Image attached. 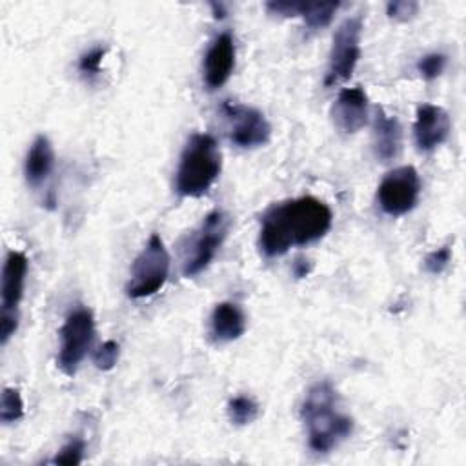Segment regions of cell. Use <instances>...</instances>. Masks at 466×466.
Instances as JSON below:
<instances>
[{
  "instance_id": "cell-1",
  "label": "cell",
  "mask_w": 466,
  "mask_h": 466,
  "mask_svg": "<svg viewBox=\"0 0 466 466\" xmlns=\"http://www.w3.org/2000/svg\"><path fill=\"white\" fill-rule=\"evenodd\" d=\"M333 222L329 206L317 197H299L266 209L260 218L258 248L266 257H280L295 246L322 238Z\"/></svg>"
},
{
  "instance_id": "cell-2",
  "label": "cell",
  "mask_w": 466,
  "mask_h": 466,
  "mask_svg": "<svg viewBox=\"0 0 466 466\" xmlns=\"http://www.w3.org/2000/svg\"><path fill=\"white\" fill-rule=\"evenodd\" d=\"M308 444L317 453L337 448L353 431V419L339 408V395L328 380L315 382L300 406Z\"/></svg>"
},
{
  "instance_id": "cell-3",
  "label": "cell",
  "mask_w": 466,
  "mask_h": 466,
  "mask_svg": "<svg viewBox=\"0 0 466 466\" xmlns=\"http://www.w3.org/2000/svg\"><path fill=\"white\" fill-rule=\"evenodd\" d=\"M222 155L217 140L208 133H193L178 160L175 189L182 197H202L220 175Z\"/></svg>"
},
{
  "instance_id": "cell-4",
  "label": "cell",
  "mask_w": 466,
  "mask_h": 466,
  "mask_svg": "<svg viewBox=\"0 0 466 466\" xmlns=\"http://www.w3.org/2000/svg\"><path fill=\"white\" fill-rule=\"evenodd\" d=\"M171 258L160 235L153 233L131 264L126 293L131 299L155 295L167 280Z\"/></svg>"
},
{
  "instance_id": "cell-5",
  "label": "cell",
  "mask_w": 466,
  "mask_h": 466,
  "mask_svg": "<svg viewBox=\"0 0 466 466\" xmlns=\"http://www.w3.org/2000/svg\"><path fill=\"white\" fill-rule=\"evenodd\" d=\"M229 218L224 211L215 209L204 217L200 226L191 233L182 255V275L195 277L204 271L215 258L228 237Z\"/></svg>"
},
{
  "instance_id": "cell-6",
  "label": "cell",
  "mask_w": 466,
  "mask_h": 466,
  "mask_svg": "<svg viewBox=\"0 0 466 466\" xmlns=\"http://www.w3.org/2000/svg\"><path fill=\"white\" fill-rule=\"evenodd\" d=\"M60 346L56 355V366L67 377H73L86 359L95 340V319L91 309L80 306L67 313L60 326Z\"/></svg>"
},
{
  "instance_id": "cell-7",
  "label": "cell",
  "mask_w": 466,
  "mask_h": 466,
  "mask_svg": "<svg viewBox=\"0 0 466 466\" xmlns=\"http://www.w3.org/2000/svg\"><path fill=\"white\" fill-rule=\"evenodd\" d=\"M360 35H362V18L351 16L346 18L335 31L331 49H329V60H328V71L324 84L335 86L344 80H348L360 58Z\"/></svg>"
},
{
  "instance_id": "cell-8",
  "label": "cell",
  "mask_w": 466,
  "mask_h": 466,
  "mask_svg": "<svg viewBox=\"0 0 466 466\" xmlns=\"http://www.w3.org/2000/svg\"><path fill=\"white\" fill-rule=\"evenodd\" d=\"M27 258L22 251H9L2 268V313L0 340L5 344L18 328V304L24 297Z\"/></svg>"
},
{
  "instance_id": "cell-9",
  "label": "cell",
  "mask_w": 466,
  "mask_h": 466,
  "mask_svg": "<svg viewBox=\"0 0 466 466\" xmlns=\"http://www.w3.org/2000/svg\"><path fill=\"white\" fill-rule=\"evenodd\" d=\"M420 195V178L413 166H400L384 175L377 187V200L386 215L400 217L411 211Z\"/></svg>"
},
{
  "instance_id": "cell-10",
  "label": "cell",
  "mask_w": 466,
  "mask_h": 466,
  "mask_svg": "<svg viewBox=\"0 0 466 466\" xmlns=\"http://www.w3.org/2000/svg\"><path fill=\"white\" fill-rule=\"evenodd\" d=\"M222 113L229 122V138L238 147L253 149L264 146L269 140L271 126L258 109L242 104L224 102Z\"/></svg>"
},
{
  "instance_id": "cell-11",
  "label": "cell",
  "mask_w": 466,
  "mask_h": 466,
  "mask_svg": "<svg viewBox=\"0 0 466 466\" xmlns=\"http://www.w3.org/2000/svg\"><path fill=\"white\" fill-rule=\"evenodd\" d=\"M450 129L451 122L446 109L433 104L419 106L413 124V137L420 151L428 153L439 147L442 142H446Z\"/></svg>"
},
{
  "instance_id": "cell-12",
  "label": "cell",
  "mask_w": 466,
  "mask_h": 466,
  "mask_svg": "<svg viewBox=\"0 0 466 466\" xmlns=\"http://www.w3.org/2000/svg\"><path fill=\"white\" fill-rule=\"evenodd\" d=\"M235 67V42L231 33H220L208 47L204 56V84L208 89L222 87Z\"/></svg>"
},
{
  "instance_id": "cell-13",
  "label": "cell",
  "mask_w": 466,
  "mask_h": 466,
  "mask_svg": "<svg viewBox=\"0 0 466 466\" xmlns=\"http://www.w3.org/2000/svg\"><path fill=\"white\" fill-rule=\"evenodd\" d=\"M331 116L335 126L346 133L353 135L360 131L368 122V96L360 87H346L339 93Z\"/></svg>"
},
{
  "instance_id": "cell-14",
  "label": "cell",
  "mask_w": 466,
  "mask_h": 466,
  "mask_svg": "<svg viewBox=\"0 0 466 466\" xmlns=\"http://www.w3.org/2000/svg\"><path fill=\"white\" fill-rule=\"evenodd\" d=\"M402 147V127L397 116L377 109L373 120V151L382 162H390L399 157Z\"/></svg>"
},
{
  "instance_id": "cell-15",
  "label": "cell",
  "mask_w": 466,
  "mask_h": 466,
  "mask_svg": "<svg viewBox=\"0 0 466 466\" xmlns=\"http://www.w3.org/2000/svg\"><path fill=\"white\" fill-rule=\"evenodd\" d=\"M246 315L240 306L233 302H220L215 306L209 319V335L215 342H231L244 335Z\"/></svg>"
},
{
  "instance_id": "cell-16",
  "label": "cell",
  "mask_w": 466,
  "mask_h": 466,
  "mask_svg": "<svg viewBox=\"0 0 466 466\" xmlns=\"http://www.w3.org/2000/svg\"><path fill=\"white\" fill-rule=\"evenodd\" d=\"M53 164H55V151L53 146L49 142L47 137L38 135L31 146L29 151L25 155V162H24V175L25 180L31 186H38L42 184L49 173L53 171Z\"/></svg>"
},
{
  "instance_id": "cell-17",
  "label": "cell",
  "mask_w": 466,
  "mask_h": 466,
  "mask_svg": "<svg viewBox=\"0 0 466 466\" xmlns=\"http://www.w3.org/2000/svg\"><path fill=\"white\" fill-rule=\"evenodd\" d=\"M339 5H340L339 2H313V4L300 2L299 15L304 18V22L309 29H320L331 22Z\"/></svg>"
},
{
  "instance_id": "cell-18",
  "label": "cell",
  "mask_w": 466,
  "mask_h": 466,
  "mask_svg": "<svg viewBox=\"0 0 466 466\" xmlns=\"http://www.w3.org/2000/svg\"><path fill=\"white\" fill-rule=\"evenodd\" d=\"M228 415L233 424L246 426L257 419L258 404L248 395H237L228 402Z\"/></svg>"
},
{
  "instance_id": "cell-19",
  "label": "cell",
  "mask_w": 466,
  "mask_h": 466,
  "mask_svg": "<svg viewBox=\"0 0 466 466\" xmlns=\"http://www.w3.org/2000/svg\"><path fill=\"white\" fill-rule=\"evenodd\" d=\"M24 415V400L18 390L4 388L0 399V420L4 424L16 422Z\"/></svg>"
},
{
  "instance_id": "cell-20",
  "label": "cell",
  "mask_w": 466,
  "mask_h": 466,
  "mask_svg": "<svg viewBox=\"0 0 466 466\" xmlns=\"http://www.w3.org/2000/svg\"><path fill=\"white\" fill-rule=\"evenodd\" d=\"M84 451H86V442L80 437H73L71 441H67L53 457L55 464H80L84 459Z\"/></svg>"
},
{
  "instance_id": "cell-21",
  "label": "cell",
  "mask_w": 466,
  "mask_h": 466,
  "mask_svg": "<svg viewBox=\"0 0 466 466\" xmlns=\"http://www.w3.org/2000/svg\"><path fill=\"white\" fill-rule=\"evenodd\" d=\"M118 353H120V348L115 340H106L104 344L98 346V350L93 353V362L98 370H111L115 368L116 360H118Z\"/></svg>"
},
{
  "instance_id": "cell-22",
  "label": "cell",
  "mask_w": 466,
  "mask_h": 466,
  "mask_svg": "<svg viewBox=\"0 0 466 466\" xmlns=\"http://www.w3.org/2000/svg\"><path fill=\"white\" fill-rule=\"evenodd\" d=\"M106 55V47H93L87 53H84L78 60V71L87 76V78H95L100 73V64L102 58Z\"/></svg>"
},
{
  "instance_id": "cell-23",
  "label": "cell",
  "mask_w": 466,
  "mask_h": 466,
  "mask_svg": "<svg viewBox=\"0 0 466 466\" xmlns=\"http://www.w3.org/2000/svg\"><path fill=\"white\" fill-rule=\"evenodd\" d=\"M444 67H446V55L442 53H430L422 56L417 64V71L428 80L437 78L444 71Z\"/></svg>"
},
{
  "instance_id": "cell-24",
  "label": "cell",
  "mask_w": 466,
  "mask_h": 466,
  "mask_svg": "<svg viewBox=\"0 0 466 466\" xmlns=\"http://www.w3.org/2000/svg\"><path fill=\"white\" fill-rule=\"evenodd\" d=\"M450 260H451V249H450V246H442V248L431 251V253L424 258V266H426V269H428L430 273L439 275V273H442V271L448 268Z\"/></svg>"
},
{
  "instance_id": "cell-25",
  "label": "cell",
  "mask_w": 466,
  "mask_h": 466,
  "mask_svg": "<svg viewBox=\"0 0 466 466\" xmlns=\"http://www.w3.org/2000/svg\"><path fill=\"white\" fill-rule=\"evenodd\" d=\"M419 11V4L413 0H395V2H388L386 5V13L395 18V20H410L413 15H417Z\"/></svg>"
},
{
  "instance_id": "cell-26",
  "label": "cell",
  "mask_w": 466,
  "mask_h": 466,
  "mask_svg": "<svg viewBox=\"0 0 466 466\" xmlns=\"http://www.w3.org/2000/svg\"><path fill=\"white\" fill-rule=\"evenodd\" d=\"M266 9L280 16H299L300 2H268Z\"/></svg>"
},
{
  "instance_id": "cell-27",
  "label": "cell",
  "mask_w": 466,
  "mask_h": 466,
  "mask_svg": "<svg viewBox=\"0 0 466 466\" xmlns=\"http://www.w3.org/2000/svg\"><path fill=\"white\" fill-rule=\"evenodd\" d=\"M309 262L304 258V257H299L297 258V262H295V266H293V271H295V275L297 277H306L308 273H309Z\"/></svg>"
},
{
  "instance_id": "cell-28",
  "label": "cell",
  "mask_w": 466,
  "mask_h": 466,
  "mask_svg": "<svg viewBox=\"0 0 466 466\" xmlns=\"http://www.w3.org/2000/svg\"><path fill=\"white\" fill-rule=\"evenodd\" d=\"M211 9L215 11V16H217V18H224V7H222V4H211Z\"/></svg>"
}]
</instances>
